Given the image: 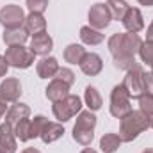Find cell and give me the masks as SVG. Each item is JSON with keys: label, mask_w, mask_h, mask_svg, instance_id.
<instances>
[{"label": "cell", "mask_w": 153, "mask_h": 153, "mask_svg": "<svg viewBox=\"0 0 153 153\" xmlns=\"http://www.w3.org/2000/svg\"><path fill=\"white\" fill-rule=\"evenodd\" d=\"M141 45L143 41L137 34H132V32L112 34L107 41V46H109V52L112 53L116 68L128 71L134 66H137L139 62H135V53H139Z\"/></svg>", "instance_id": "cell-1"}, {"label": "cell", "mask_w": 153, "mask_h": 153, "mask_svg": "<svg viewBox=\"0 0 153 153\" xmlns=\"http://www.w3.org/2000/svg\"><path fill=\"white\" fill-rule=\"evenodd\" d=\"M150 126V117L141 112V111H132L130 114L121 117L119 123V137L123 143H132L134 139L139 137V134H143L144 130H148Z\"/></svg>", "instance_id": "cell-2"}, {"label": "cell", "mask_w": 153, "mask_h": 153, "mask_svg": "<svg viewBox=\"0 0 153 153\" xmlns=\"http://www.w3.org/2000/svg\"><path fill=\"white\" fill-rule=\"evenodd\" d=\"M94 128H96V116L91 111H80L73 126V139L82 146H89L94 139Z\"/></svg>", "instance_id": "cell-3"}, {"label": "cell", "mask_w": 153, "mask_h": 153, "mask_svg": "<svg viewBox=\"0 0 153 153\" xmlns=\"http://www.w3.org/2000/svg\"><path fill=\"white\" fill-rule=\"evenodd\" d=\"M7 64L11 68H16V70H27L34 64V53L30 48H25L23 45H14V46H7L5 48V53H4Z\"/></svg>", "instance_id": "cell-4"}, {"label": "cell", "mask_w": 153, "mask_h": 153, "mask_svg": "<svg viewBox=\"0 0 153 153\" xmlns=\"http://www.w3.org/2000/svg\"><path fill=\"white\" fill-rule=\"evenodd\" d=\"M52 111H53L55 119H59L61 123H66L82 111V100L76 94H68L66 98L55 102L52 105Z\"/></svg>", "instance_id": "cell-5"}, {"label": "cell", "mask_w": 153, "mask_h": 153, "mask_svg": "<svg viewBox=\"0 0 153 153\" xmlns=\"http://www.w3.org/2000/svg\"><path fill=\"white\" fill-rule=\"evenodd\" d=\"M132 111L134 109L130 103V94L126 93L123 84H117L111 93V114L117 119H121L126 114H130Z\"/></svg>", "instance_id": "cell-6"}, {"label": "cell", "mask_w": 153, "mask_h": 153, "mask_svg": "<svg viewBox=\"0 0 153 153\" xmlns=\"http://www.w3.org/2000/svg\"><path fill=\"white\" fill-rule=\"evenodd\" d=\"M143 75H144V70L141 68V64L134 66L132 70L126 71V75L123 78V85L126 89V93L130 94V98H139L144 94V82H143Z\"/></svg>", "instance_id": "cell-7"}, {"label": "cell", "mask_w": 153, "mask_h": 153, "mask_svg": "<svg viewBox=\"0 0 153 153\" xmlns=\"http://www.w3.org/2000/svg\"><path fill=\"white\" fill-rule=\"evenodd\" d=\"M25 13L20 5L9 4L0 11V23L4 29H20L25 23Z\"/></svg>", "instance_id": "cell-8"}, {"label": "cell", "mask_w": 153, "mask_h": 153, "mask_svg": "<svg viewBox=\"0 0 153 153\" xmlns=\"http://www.w3.org/2000/svg\"><path fill=\"white\" fill-rule=\"evenodd\" d=\"M111 20L112 18H111L107 4L96 2L94 5H91V9H89V27H93L96 30H103V29L109 27Z\"/></svg>", "instance_id": "cell-9"}, {"label": "cell", "mask_w": 153, "mask_h": 153, "mask_svg": "<svg viewBox=\"0 0 153 153\" xmlns=\"http://www.w3.org/2000/svg\"><path fill=\"white\" fill-rule=\"evenodd\" d=\"M22 96V84L18 78L9 76L0 84V98L5 100L7 103H14L18 102V98Z\"/></svg>", "instance_id": "cell-10"}, {"label": "cell", "mask_w": 153, "mask_h": 153, "mask_svg": "<svg viewBox=\"0 0 153 153\" xmlns=\"http://www.w3.org/2000/svg\"><path fill=\"white\" fill-rule=\"evenodd\" d=\"M78 66H80V70H82L84 75L96 76L102 70H103V61H102V57H100L98 53H94V52H87Z\"/></svg>", "instance_id": "cell-11"}, {"label": "cell", "mask_w": 153, "mask_h": 153, "mask_svg": "<svg viewBox=\"0 0 153 153\" xmlns=\"http://www.w3.org/2000/svg\"><path fill=\"white\" fill-rule=\"evenodd\" d=\"M123 27L126 29V32H132V34H137L144 29V20H143V13L137 9V7H130L128 13L125 14V18L121 20Z\"/></svg>", "instance_id": "cell-12"}, {"label": "cell", "mask_w": 153, "mask_h": 153, "mask_svg": "<svg viewBox=\"0 0 153 153\" xmlns=\"http://www.w3.org/2000/svg\"><path fill=\"white\" fill-rule=\"evenodd\" d=\"M0 152L2 153H16V135L13 125L7 121L0 125Z\"/></svg>", "instance_id": "cell-13"}, {"label": "cell", "mask_w": 153, "mask_h": 153, "mask_svg": "<svg viewBox=\"0 0 153 153\" xmlns=\"http://www.w3.org/2000/svg\"><path fill=\"white\" fill-rule=\"evenodd\" d=\"M34 55H41V57H46L52 48H53V39L50 38L46 32H41V34H36L32 36V41H30V46Z\"/></svg>", "instance_id": "cell-14"}, {"label": "cell", "mask_w": 153, "mask_h": 153, "mask_svg": "<svg viewBox=\"0 0 153 153\" xmlns=\"http://www.w3.org/2000/svg\"><path fill=\"white\" fill-rule=\"evenodd\" d=\"M70 87L71 85H68L66 82H62V80H59V78L53 76L52 82L48 84V87L45 89L46 91V98L52 103H55V102H59V100H62V98H66L70 94Z\"/></svg>", "instance_id": "cell-15"}, {"label": "cell", "mask_w": 153, "mask_h": 153, "mask_svg": "<svg viewBox=\"0 0 153 153\" xmlns=\"http://www.w3.org/2000/svg\"><path fill=\"white\" fill-rule=\"evenodd\" d=\"M62 134H64V126H62L61 123L46 121L45 126H43V130H41V135H39V137H41V141H43L45 144H52V143H55L57 139H61Z\"/></svg>", "instance_id": "cell-16"}, {"label": "cell", "mask_w": 153, "mask_h": 153, "mask_svg": "<svg viewBox=\"0 0 153 153\" xmlns=\"http://www.w3.org/2000/svg\"><path fill=\"white\" fill-rule=\"evenodd\" d=\"M23 29L27 30V34H41V32H46V20L43 14L39 13H30L27 18H25V23H23Z\"/></svg>", "instance_id": "cell-17"}, {"label": "cell", "mask_w": 153, "mask_h": 153, "mask_svg": "<svg viewBox=\"0 0 153 153\" xmlns=\"http://www.w3.org/2000/svg\"><path fill=\"white\" fill-rule=\"evenodd\" d=\"M36 71H38L39 78H53L55 73L59 71V62H57L55 57L46 55V57H43V59L38 62Z\"/></svg>", "instance_id": "cell-18"}, {"label": "cell", "mask_w": 153, "mask_h": 153, "mask_svg": "<svg viewBox=\"0 0 153 153\" xmlns=\"http://www.w3.org/2000/svg\"><path fill=\"white\" fill-rule=\"evenodd\" d=\"M29 116H30V107H29L27 103L14 102V103L11 105V109L5 112V121L14 126L20 119H25V117H29Z\"/></svg>", "instance_id": "cell-19"}, {"label": "cell", "mask_w": 153, "mask_h": 153, "mask_svg": "<svg viewBox=\"0 0 153 153\" xmlns=\"http://www.w3.org/2000/svg\"><path fill=\"white\" fill-rule=\"evenodd\" d=\"M29 39V34L23 27L20 29H5L4 30V43L7 46H14V45H25V41Z\"/></svg>", "instance_id": "cell-20"}, {"label": "cell", "mask_w": 153, "mask_h": 153, "mask_svg": "<svg viewBox=\"0 0 153 153\" xmlns=\"http://www.w3.org/2000/svg\"><path fill=\"white\" fill-rule=\"evenodd\" d=\"M84 100H85V105L89 107V111H91V112L100 111V109H102V105H103L102 94H100V93H98V89H96V87H93V85H87V87H85Z\"/></svg>", "instance_id": "cell-21"}, {"label": "cell", "mask_w": 153, "mask_h": 153, "mask_svg": "<svg viewBox=\"0 0 153 153\" xmlns=\"http://www.w3.org/2000/svg\"><path fill=\"white\" fill-rule=\"evenodd\" d=\"M80 39H82V43H84V45L96 46V45H100V43L105 39V36L102 34V30H96V29H93V27L85 25V27H82V29H80Z\"/></svg>", "instance_id": "cell-22"}, {"label": "cell", "mask_w": 153, "mask_h": 153, "mask_svg": "<svg viewBox=\"0 0 153 153\" xmlns=\"http://www.w3.org/2000/svg\"><path fill=\"white\" fill-rule=\"evenodd\" d=\"M85 48L82 45H76V43H71L64 48V61L70 62V64H80L84 55H85Z\"/></svg>", "instance_id": "cell-23"}, {"label": "cell", "mask_w": 153, "mask_h": 153, "mask_svg": "<svg viewBox=\"0 0 153 153\" xmlns=\"http://www.w3.org/2000/svg\"><path fill=\"white\" fill-rule=\"evenodd\" d=\"M121 144H123V141L117 134H105L100 139V150L103 153H116Z\"/></svg>", "instance_id": "cell-24"}, {"label": "cell", "mask_w": 153, "mask_h": 153, "mask_svg": "<svg viewBox=\"0 0 153 153\" xmlns=\"http://www.w3.org/2000/svg\"><path fill=\"white\" fill-rule=\"evenodd\" d=\"M107 7H109V13H111V18L121 22L125 18V14L128 13L130 5L125 2V0H109L107 2Z\"/></svg>", "instance_id": "cell-25"}, {"label": "cell", "mask_w": 153, "mask_h": 153, "mask_svg": "<svg viewBox=\"0 0 153 153\" xmlns=\"http://www.w3.org/2000/svg\"><path fill=\"white\" fill-rule=\"evenodd\" d=\"M13 130H14L16 139H20L22 143H27V141L32 139V135H30V119H29V117L20 119V121L13 126Z\"/></svg>", "instance_id": "cell-26"}, {"label": "cell", "mask_w": 153, "mask_h": 153, "mask_svg": "<svg viewBox=\"0 0 153 153\" xmlns=\"http://www.w3.org/2000/svg\"><path fill=\"white\" fill-rule=\"evenodd\" d=\"M139 55H141V61L148 66L153 68V41H144L139 48Z\"/></svg>", "instance_id": "cell-27"}, {"label": "cell", "mask_w": 153, "mask_h": 153, "mask_svg": "<svg viewBox=\"0 0 153 153\" xmlns=\"http://www.w3.org/2000/svg\"><path fill=\"white\" fill-rule=\"evenodd\" d=\"M137 100H139V111L144 112L148 117H152L153 116V96L143 94V96H139Z\"/></svg>", "instance_id": "cell-28"}, {"label": "cell", "mask_w": 153, "mask_h": 153, "mask_svg": "<svg viewBox=\"0 0 153 153\" xmlns=\"http://www.w3.org/2000/svg\"><path fill=\"white\" fill-rule=\"evenodd\" d=\"M48 119L45 117V116H36L32 121H30V135H32V139H36L41 135V130H43V126H45V123H46Z\"/></svg>", "instance_id": "cell-29"}, {"label": "cell", "mask_w": 153, "mask_h": 153, "mask_svg": "<svg viewBox=\"0 0 153 153\" xmlns=\"http://www.w3.org/2000/svg\"><path fill=\"white\" fill-rule=\"evenodd\" d=\"M55 78L66 82L68 85H73V84H75V73H73L70 68H59V71L55 73Z\"/></svg>", "instance_id": "cell-30"}, {"label": "cell", "mask_w": 153, "mask_h": 153, "mask_svg": "<svg viewBox=\"0 0 153 153\" xmlns=\"http://www.w3.org/2000/svg\"><path fill=\"white\" fill-rule=\"evenodd\" d=\"M27 7L30 13H39L43 14L48 7V0H27Z\"/></svg>", "instance_id": "cell-31"}, {"label": "cell", "mask_w": 153, "mask_h": 153, "mask_svg": "<svg viewBox=\"0 0 153 153\" xmlns=\"http://www.w3.org/2000/svg\"><path fill=\"white\" fill-rule=\"evenodd\" d=\"M143 82H144V94L153 96V75L144 71V75H143Z\"/></svg>", "instance_id": "cell-32"}, {"label": "cell", "mask_w": 153, "mask_h": 153, "mask_svg": "<svg viewBox=\"0 0 153 153\" xmlns=\"http://www.w3.org/2000/svg\"><path fill=\"white\" fill-rule=\"evenodd\" d=\"M7 70H9V64H7L5 57H4V55H0V76H5Z\"/></svg>", "instance_id": "cell-33"}, {"label": "cell", "mask_w": 153, "mask_h": 153, "mask_svg": "<svg viewBox=\"0 0 153 153\" xmlns=\"http://www.w3.org/2000/svg\"><path fill=\"white\" fill-rule=\"evenodd\" d=\"M5 112H7V102L0 98V119H2V116L5 114Z\"/></svg>", "instance_id": "cell-34"}, {"label": "cell", "mask_w": 153, "mask_h": 153, "mask_svg": "<svg viewBox=\"0 0 153 153\" xmlns=\"http://www.w3.org/2000/svg\"><path fill=\"white\" fill-rule=\"evenodd\" d=\"M146 41H153V20H152V25L148 27V32H146Z\"/></svg>", "instance_id": "cell-35"}, {"label": "cell", "mask_w": 153, "mask_h": 153, "mask_svg": "<svg viewBox=\"0 0 153 153\" xmlns=\"http://www.w3.org/2000/svg\"><path fill=\"white\" fill-rule=\"evenodd\" d=\"M141 5H146V7H152L153 5V0H137Z\"/></svg>", "instance_id": "cell-36"}, {"label": "cell", "mask_w": 153, "mask_h": 153, "mask_svg": "<svg viewBox=\"0 0 153 153\" xmlns=\"http://www.w3.org/2000/svg\"><path fill=\"white\" fill-rule=\"evenodd\" d=\"M22 153H41V152H39V150H36V148H25Z\"/></svg>", "instance_id": "cell-37"}, {"label": "cell", "mask_w": 153, "mask_h": 153, "mask_svg": "<svg viewBox=\"0 0 153 153\" xmlns=\"http://www.w3.org/2000/svg\"><path fill=\"white\" fill-rule=\"evenodd\" d=\"M80 153H98V152H94L93 148H84V150H82Z\"/></svg>", "instance_id": "cell-38"}, {"label": "cell", "mask_w": 153, "mask_h": 153, "mask_svg": "<svg viewBox=\"0 0 153 153\" xmlns=\"http://www.w3.org/2000/svg\"><path fill=\"white\" fill-rule=\"evenodd\" d=\"M143 153H153V148H146V150H144Z\"/></svg>", "instance_id": "cell-39"}, {"label": "cell", "mask_w": 153, "mask_h": 153, "mask_svg": "<svg viewBox=\"0 0 153 153\" xmlns=\"http://www.w3.org/2000/svg\"><path fill=\"white\" fill-rule=\"evenodd\" d=\"M150 128H153V116L150 117Z\"/></svg>", "instance_id": "cell-40"}, {"label": "cell", "mask_w": 153, "mask_h": 153, "mask_svg": "<svg viewBox=\"0 0 153 153\" xmlns=\"http://www.w3.org/2000/svg\"><path fill=\"white\" fill-rule=\"evenodd\" d=\"M152 75H153V70H152Z\"/></svg>", "instance_id": "cell-41"}, {"label": "cell", "mask_w": 153, "mask_h": 153, "mask_svg": "<svg viewBox=\"0 0 153 153\" xmlns=\"http://www.w3.org/2000/svg\"><path fill=\"white\" fill-rule=\"evenodd\" d=\"M0 153H2V152H0Z\"/></svg>", "instance_id": "cell-42"}]
</instances>
